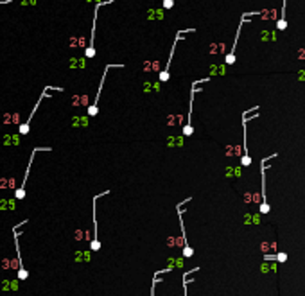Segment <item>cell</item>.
Returning a JSON list of instances; mask_svg holds the SVG:
<instances>
[{
    "instance_id": "obj_11",
    "label": "cell",
    "mask_w": 305,
    "mask_h": 296,
    "mask_svg": "<svg viewBox=\"0 0 305 296\" xmlns=\"http://www.w3.org/2000/svg\"><path fill=\"white\" fill-rule=\"evenodd\" d=\"M174 0H163V9H172Z\"/></svg>"
},
{
    "instance_id": "obj_10",
    "label": "cell",
    "mask_w": 305,
    "mask_h": 296,
    "mask_svg": "<svg viewBox=\"0 0 305 296\" xmlns=\"http://www.w3.org/2000/svg\"><path fill=\"white\" fill-rule=\"evenodd\" d=\"M192 131H194L192 129V124H185V126H183V135H185V137H190Z\"/></svg>"
},
{
    "instance_id": "obj_5",
    "label": "cell",
    "mask_w": 305,
    "mask_h": 296,
    "mask_svg": "<svg viewBox=\"0 0 305 296\" xmlns=\"http://www.w3.org/2000/svg\"><path fill=\"white\" fill-rule=\"evenodd\" d=\"M47 90H49V86L45 88V92H43V94H41V95H40V99H38V102H36V104H34V108H32V111H31V115L27 117V120H25V122H23L22 126L18 128V131H20V135H27V133H29V126H31V120H32V115H34V113H36V111H38V108H40V104H41V101H43L45 97L49 95V94H47Z\"/></svg>"
},
{
    "instance_id": "obj_2",
    "label": "cell",
    "mask_w": 305,
    "mask_h": 296,
    "mask_svg": "<svg viewBox=\"0 0 305 296\" xmlns=\"http://www.w3.org/2000/svg\"><path fill=\"white\" fill-rule=\"evenodd\" d=\"M40 151H51V147H34L32 149V153H31L29 156V163H27V169H25V174H23V181L20 183V187L16 188L15 192V199H18V201H22L23 197H25V183H27V178H29V171H31V165H32V158H34V154Z\"/></svg>"
},
{
    "instance_id": "obj_1",
    "label": "cell",
    "mask_w": 305,
    "mask_h": 296,
    "mask_svg": "<svg viewBox=\"0 0 305 296\" xmlns=\"http://www.w3.org/2000/svg\"><path fill=\"white\" fill-rule=\"evenodd\" d=\"M111 2H113V0H102V2H97V4H95L94 23H92V36H90V43H88L86 51H85V56H86L88 59L95 56V43H94V40H95V25H97V13H99V9H101L102 6H108V4H111Z\"/></svg>"
},
{
    "instance_id": "obj_4",
    "label": "cell",
    "mask_w": 305,
    "mask_h": 296,
    "mask_svg": "<svg viewBox=\"0 0 305 296\" xmlns=\"http://www.w3.org/2000/svg\"><path fill=\"white\" fill-rule=\"evenodd\" d=\"M13 237H15V246H16V255H18V264H20V269H18V278L20 280H25L29 273L27 269L23 267V262H22V251H20V244H18V237H20V231L16 230V226L13 228Z\"/></svg>"
},
{
    "instance_id": "obj_13",
    "label": "cell",
    "mask_w": 305,
    "mask_h": 296,
    "mask_svg": "<svg viewBox=\"0 0 305 296\" xmlns=\"http://www.w3.org/2000/svg\"><path fill=\"white\" fill-rule=\"evenodd\" d=\"M11 0H0V6H4V4H9Z\"/></svg>"
},
{
    "instance_id": "obj_9",
    "label": "cell",
    "mask_w": 305,
    "mask_h": 296,
    "mask_svg": "<svg viewBox=\"0 0 305 296\" xmlns=\"http://www.w3.org/2000/svg\"><path fill=\"white\" fill-rule=\"evenodd\" d=\"M285 6H287V0H283V4H282V16H280V20L276 23V29L278 31H283L287 27V22H285Z\"/></svg>"
},
{
    "instance_id": "obj_12",
    "label": "cell",
    "mask_w": 305,
    "mask_h": 296,
    "mask_svg": "<svg viewBox=\"0 0 305 296\" xmlns=\"http://www.w3.org/2000/svg\"><path fill=\"white\" fill-rule=\"evenodd\" d=\"M285 259H287L285 253H278V255H276V260H278V262H285Z\"/></svg>"
},
{
    "instance_id": "obj_7",
    "label": "cell",
    "mask_w": 305,
    "mask_h": 296,
    "mask_svg": "<svg viewBox=\"0 0 305 296\" xmlns=\"http://www.w3.org/2000/svg\"><path fill=\"white\" fill-rule=\"evenodd\" d=\"M244 22H246V15L242 16V20H240V23H239V29H237V34H235V43L232 45V52H228V54H226V58H225V63H226V65H233V63H235V47H237V40H239L240 29H242Z\"/></svg>"
},
{
    "instance_id": "obj_8",
    "label": "cell",
    "mask_w": 305,
    "mask_h": 296,
    "mask_svg": "<svg viewBox=\"0 0 305 296\" xmlns=\"http://www.w3.org/2000/svg\"><path fill=\"white\" fill-rule=\"evenodd\" d=\"M94 240H92V244H90V248H92V251H99L101 250V242H99V237H97V217H95V201H94Z\"/></svg>"
},
{
    "instance_id": "obj_6",
    "label": "cell",
    "mask_w": 305,
    "mask_h": 296,
    "mask_svg": "<svg viewBox=\"0 0 305 296\" xmlns=\"http://www.w3.org/2000/svg\"><path fill=\"white\" fill-rule=\"evenodd\" d=\"M111 66H113V65H108L106 68H104V74H102V79H101V86H99V90H97L95 101H94V104L88 108V115H90V117H95V115H97V109H99V97H101V92H102V85H104V79H106V72H108Z\"/></svg>"
},
{
    "instance_id": "obj_3",
    "label": "cell",
    "mask_w": 305,
    "mask_h": 296,
    "mask_svg": "<svg viewBox=\"0 0 305 296\" xmlns=\"http://www.w3.org/2000/svg\"><path fill=\"white\" fill-rule=\"evenodd\" d=\"M187 32H192V31H180L178 34H176V40H174V45H172V49H171V58H169V61H167V66L163 68L160 72V75H158V79L162 81V83H165V81L169 79V66H171V61H172V58H174V51H176V45H178V41L182 40Z\"/></svg>"
}]
</instances>
